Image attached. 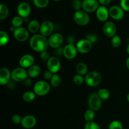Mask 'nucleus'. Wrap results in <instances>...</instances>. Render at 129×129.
Returning a JSON list of instances; mask_svg holds the SVG:
<instances>
[{"mask_svg": "<svg viewBox=\"0 0 129 129\" xmlns=\"http://www.w3.org/2000/svg\"><path fill=\"white\" fill-rule=\"evenodd\" d=\"M30 46L32 50L38 52L47 50L49 45V41L45 37L41 34L33 35L30 40Z\"/></svg>", "mask_w": 129, "mask_h": 129, "instance_id": "f257e3e1", "label": "nucleus"}, {"mask_svg": "<svg viewBox=\"0 0 129 129\" xmlns=\"http://www.w3.org/2000/svg\"><path fill=\"white\" fill-rule=\"evenodd\" d=\"M102 77L100 73L91 71L88 73L84 78V82L90 87H95L99 85L102 82Z\"/></svg>", "mask_w": 129, "mask_h": 129, "instance_id": "f03ea898", "label": "nucleus"}, {"mask_svg": "<svg viewBox=\"0 0 129 129\" xmlns=\"http://www.w3.org/2000/svg\"><path fill=\"white\" fill-rule=\"evenodd\" d=\"M50 85L45 81H39L34 86V91L39 96L47 95L50 92Z\"/></svg>", "mask_w": 129, "mask_h": 129, "instance_id": "7ed1b4c3", "label": "nucleus"}, {"mask_svg": "<svg viewBox=\"0 0 129 129\" xmlns=\"http://www.w3.org/2000/svg\"><path fill=\"white\" fill-rule=\"evenodd\" d=\"M73 20L79 26H86L90 21V16L88 13L83 10L75 11L73 15Z\"/></svg>", "mask_w": 129, "mask_h": 129, "instance_id": "20e7f679", "label": "nucleus"}, {"mask_svg": "<svg viewBox=\"0 0 129 129\" xmlns=\"http://www.w3.org/2000/svg\"><path fill=\"white\" fill-rule=\"evenodd\" d=\"M28 76L27 71L21 67L15 68L11 72V78L15 82H23Z\"/></svg>", "mask_w": 129, "mask_h": 129, "instance_id": "39448f33", "label": "nucleus"}, {"mask_svg": "<svg viewBox=\"0 0 129 129\" xmlns=\"http://www.w3.org/2000/svg\"><path fill=\"white\" fill-rule=\"evenodd\" d=\"M88 106L89 108L93 110H99L102 105V100L100 98L97 92L91 93L88 98Z\"/></svg>", "mask_w": 129, "mask_h": 129, "instance_id": "423d86ee", "label": "nucleus"}, {"mask_svg": "<svg viewBox=\"0 0 129 129\" xmlns=\"http://www.w3.org/2000/svg\"><path fill=\"white\" fill-rule=\"evenodd\" d=\"M48 41L49 45L50 47L55 49H59L64 42V37L59 33H55L49 37Z\"/></svg>", "mask_w": 129, "mask_h": 129, "instance_id": "0eeeda50", "label": "nucleus"}, {"mask_svg": "<svg viewBox=\"0 0 129 129\" xmlns=\"http://www.w3.org/2000/svg\"><path fill=\"white\" fill-rule=\"evenodd\" d=\"M29 31L28 29L25 28L19 27L15 29L13 32L14 38L20 42H23L26 41L29 38Z\"/></svg>", "mask_w": 129, "mask_h": 129, "instance_id": "6e6552de", "label": "nucleus"}, {"mask_svg": "<svg viewBox=\"0 0 129 129\" xmlns=\"http://www.w3.org/2000/svg\"><path fill=\"white\" fill-rule=\"evenodd\" d=\"M47 67L48 71L52 74H57L61 68V63L60 60L56 57H51L47 62Z\"/></svg>", "mask_w": 129, "mask_h": 129, "instance_id": "1a4fd4ad", "label": "nucleus"}, {"mask_svg": "<svg viewBox=\"0 0 129 129\" xmlns=\"http://www.w3.org/2000/svg\"><path fill=\"white\" fill-rule=\"evenodd\" d=\"M100 3L98 0H83L82 9L86 13H93L99 8Z\"/></svg>", "mask_w": 129, "mask_h": 129, "instance_id": "9d476101", "label": "nucleus"}, {"mask_svg": "<svg viewBox=\"0 0 129 129\" xmlns=\"http://www.w3.org/2000/svg\"><path fill=\"white\" fill-rule=\"evenodd\" d=\"M92 45L93 44L91 42L86 39H84L79 40L77 42L76 46L78 52L81 54H87L91 51L92 49Z\"/></svg>", "mask_w": 129, "mask_h": 129, "instance_id": "9b49d317", "label": "nucleus"}, {"mask_svg": "<svg viewBox=\"0 0 129 129\" xmlns=\"http://www.w3.org/2000/svg\"><path fill=\"white\" fill-rule=\"evenodd\" d=\"M54 29V25L52 21L46 20L41 23L40 28V32L41 35L45 37H50L52 34Z\"/></svg>", "mask_w": 129, "mask_h": 129, "instance_id": "f8f14e48", "label": "nucleus"}, {"mask_svg": "<svg viewBox=\"0 0 129 129\" xmlns=\"http://www.w3.org/2000/svg\"><path fill=\"white\" fill-rule=\"evenodd\" d=\"M78 50L76 45L72 44H68L64 47L63 50V55L66 59L72 60L74 59L78 54Z\"/></svg>", "mask_w": 129, "mask_h": 129, "instance_id": "ddd939ff", "label": "nucleus"}, {"mask_svg": "<svg viewBox=\"0 0 129 129\" xmlns=\"http://www.w3.org/2000/svg\"><path fill=\"white\" fill-rule=\"evenodd\" d=\"M110 16L115 20H120L124 17L125 11L120 6H112L109 9Z\"/></svg>", "mask_w": 129, "mask_h": 129, "instance_id": "4468645a", "label": "nucleus"}, {"mask_svg": "<svg viewBox=\"0 0 129 129\" xmlns=\"http://www.w3.org/2000/svg\"><path fill=\"white\" fill-rule=\"evenodd\" d=\"M103 31L106 36L112 38L117 34V26L112 21H106L103 25Z\"/></svg>", "mask_w": 129, "mask_h": 129, "instance_id": "2eb2a0df", "label": "nucleus"}, {"mask_svg": "<svg viewBox=\"0 0 129 129\" xmlns=\"http://www.w3.org/2000/svg\"><path fill=\"white\" fill-rule=\"evenodd\" d=\"M17 13L18 16L23 18H26L31 13V7L30 5L26 2H21L17 7Z\"/></svg>", "mask_w": 129, "mask_h": 129, "instance_id": "dca6fc26", "label": "nucleus"}, {"mask_svg": "<svg viewBox=\"0 0 129 129\" xmlns=\"http://www.w3.org/2000/svg\"><path fill=\"white\" fill-rule=\"evenodd\" d=\"M34 62H35V59L34 56L30 54H25L23 55L19 60V65L21 68L24 69L30 68L34 65Z\"/></svg>", "mask_w": 129, "mask_h": 129, "instance_id": "f3484780", "label": "nucleus"}, {"mask_svg": "<svg viewBox=\"0 0 129 129\" xmlns=\"http://www.w3.org/2000/svg\"><path fill=\"white\" fill-rule=\"evenodd\" d=\"M96 15L99 21L106 22L110 16L109 10L106 6H100L96 11Z\"/></svg>", "mask_w": 129, "mask_h": 129, "instance_id": "a211bd4d", "label": "nucleus"}, {"mask_svg": "<svg viewBox=\"0 0 129 129\" xmlns=\"http://www.w3.org/2000/svg\"><path fill=\"white\" fill-rule=\"evenodd\" d=\"M21 124L23 128L27 129L31 128L36 125L37 119L34 116L28 115L22 118Z\"/></svg>", "mask_w": 129, "mask_h": 129, "instance_id": "6ab92c4d", "label": "nucleus"}, {"mask_svg": "<svg viewBox=\"0 0 129 129\" xmlns=\"http://www.w3.org/2000/svg\"><path fill=\"white\" fill-rule=\"evenodd\" d=\"M11 73L8 68H3L0 69V84L2 86L8 84L10 82Z\"/></svg>", "mask_w": 129, "mask_h": 129, "instance_id": "aec40b11", "label": "nucleus"}, {"mask_svg": "<svg viewBox=\"0 0 129 129\" xmlns=\"http://www.w3.org/2000/svg\"><path fill=\"white\" fill-rule=\"evenodd\" d=\"M28 76L30 78H35L39 76L41 73V68L38 65H33L27 71Z\"/></svg>", "mask_w": 129, "mask_h": 129, "instance_id": "412c9836", "label": "nucleus"}, {"mask_svg": "<svg viewBox=\"0 0 129 129\" xmlns=\"http://www.w3.org/2000/svg\"><path fill=\"white\" fill-rule=\"evenodd\" d=\"M40 25L39 21L37 20H32L29 21L28 24V30L31 34H35L40 30Z\"/></svg>", "mask_w": 129, "mask_h": 129, "instance_id": "4be33fe9", "label": "nucleus"}, {"mask_svg": "<svg viewBox=\"0 0 129 129\" xmlns=\"http://www.w3.org/2000/svg\"><path fill=\"white\" fill-rule=\"evenodd\" d=\"M76 71L78 74L81 76L86 75L88 74V66L84 62H79L76 66Z\"/></svg>", "mask_w": 129, "mask_h": 129, "instance_id": "5701e85b", "label": "nucleus"}, {"mask_svg": "<svg viewBox=\"0 0 129 129\" xmlns=\"http://www.w3.org/2000/svg\"><path fill=\"white\" fill-rule=\"evenodd\" d=\"M35 94L34 91H25L23 94V100L25 102H31L34 100L35 98Z\"/></svg>", "mask_w": 129, "mask_h": 129, "instance_id": "b1692460", "label": "nucleus"}, {"mask_svg": "<svg viewBox=\"0 0 129 129\" xmlns=\"http://www.w3.org/2000/svg\"><path fill=\"white\" fill-rule=\"evenodd\" d=\"M9 15L8 8L4 4H0V20L6 19Z\"/></svg>", "mask_w": 129, "mask_h": 129, "instance_id": "393cba45", "label": "nucleus"}, {"mask_svg": "<svg viewBox=\"0 0 129 129\" xmlns=\"http://www.w3.org/2000/svg\"><path fill=\"white\" fill-rule=\"evenodd\" d=\"M10 41V37L8 34L5 31H0V45L5 46Z\"/></svg>", "mask_w": 129, "mask_h": 129, "instance_id": "a878e982", "label": "nucleus"}, {"mask_svg": "<svg viewBox=\"0 0 129 129\" xmlns=\"http://www.w3.org/2000/svg\"><path fill=\"white\" fill-rule=\"evenodd\" d=\"M50 84L53 87H55V88H57V87H59V86L62 83L61 78L59 76V75L57 74H53L52 77L51 79L50 80Z\"/></svg>", "mask_w": 129, "mask_h": 129, "instance_id": "bb28decb", "label": "nucleus"}, {"mask_svg": "<svg viewBox=\"0 0 129 129\" xmlns=\"http://www.w3.org/2000/svg\"><path fill=\"white\" fill-rule=\"evenodd\" d=\"M23 23V19L20 16H15V17L13 18L12 20H11L12 26L16 28L21 27L22 26Z\"/></svg>", "mask_w": 129, "mask_h": 129, "instance_id": "cd10ccee", "label": "nucleus"}, {"mask_svg": "<svg viewBox=\"0 0 129 129\" xmlns=\"http://www.w3.org/2000/svg\"><path fill=\"white\" fill-rule=\"evenodd\" d=\"M98 96H100V98L102 100H108V98L110 96V93L109 91L107 89L105 88H102L98 90V91L97 92Z\"/></svg>", "mask_w": 129, "mask_h": 129, "instance_id": "c85d7f7f", "label": "nucleus"}, {"mask_svg": "<svg viewBox=\"0 0 129 129\" xmlns=\"http://www.w3.org/2000/svg\"><path fill=\"white\" fill-rule=\"evenodd\" d=\"M94 116H95V112H94V111L89 108V109L87 110L84 112V118L87 122H91L94 119Z\"/></svg>", "mask_w": 129, "mask_h": 129, "instance_id": "c756f323", "label": "nucleus"}, {"mask_svg": "<svg viewBox=\"0 0 129 129\" xmlns=\"http://www.w3.org/2000/svg\"><path fill=\"white\" fill-rule=\"evenodd\" d=\"M34 5L39 8H44L48 6L49 0H33Z\"/></svg>", "mask_w": 129, "mask_h": 129, "instance_id": "7c9ffc66", "label": "nucleus"}, {"mask_svg": "<svg viewBox=\"0 0 129 129\" xmlns=\"http://www.w3.org/2000/svg\"><path fill=\"white\" fill-rule=\"evenodd\" d=\"M111 44H112V46L114 47H119L121 45V44H122V39L118 35H115L114 37L112 38Z\"/></svg>", "mask_w": 129, "mask_h": 129, "instance_id": "2f4dec72", "label": "nucleus"}, {"mask_svg": "<svg viewBox=\"0 0 129 129\" xmlns=\"http://www.w3.org/2000/svg\"><path fill=\"white\" fill-rule=\"evenodd\" d=\"M109 129H123L122 123L118 120H113L110 123Z\"/></svg>", "mask_w": 129, "mask_h": 129, "instance_id": "473e14b6", "label": "nucleus"}, {"mask_svg": "<svg viewBox=\"0 0 129 129\" xmlns=\"http://www.w3.org/2000/svg\"><path fill=\"white\" fill-rule=\"evenodd\" d=\"M84 129H101V127L98 123L91 121V122H86L84 125Z\"/></svg>", "mask_w": 129, "mask_h": 129, "instance_id": "72a5a7b5", "label": "nucleus"}, {"mask_svg": "<svg viewBox=\"0 0 129 129\" xmlns=\"http://www.w3.org/2000/svg\"><path fill=\"white\" fill-rule=\"evenodd\" d=\"M82 4L83 1L81 0H73L72 2V7L76 11H79L81 10V9L82 8Z\"/></svg>", "mask_w": 129, "mask_h": 129, "instance_id": "f704fd0d", "label": "nucleus"}, {"mask_svg": "<svg viewBox=\"0 0 129 129\" xmlns=\"http://www.w3.org/2000/svg\"><path fill=\"white\" fill-rule=\"evenodd\" d=\"M73 82L77 85H81L84 82V78H83V76L78 74L73 77Z\"/></svg>", "mask_w": 129, "mask_h": 129, "instance_id": "c9c22d12", "label": "nucleus"}, {"mask_svg": "<svg viewBox=\"0 0 129 129\" xmlns=\"http://www.w3.org/2000/svg\"><path fill=\"white\" fill-rule=\"evenodd\" d=\"M85 39H86V40H89L90 42H91L92 44L96 43L98 40V36L96 35V34H87L85 37Z\"/></svg>", "mask_w": 129, "mask_h": 129, "instance_id": "e433bc0d", "label": "nucleus"}, {"mask_svg": "<svg viewBox=\"0 0 129 129\" xmlns=\"http://www.w3.org/2000/svg\"><path fill=\"white\" fill-rule=\"evenodd\" d=\"M40 59H42V60H43V61L47 62L51 57H50V54L49 53V52L47 51V50H45V51L40 52Z\"/></svg>", "mask_w": 129, "mask_h": 129, "instance_id": "4c0bfd02", "label": "nucleus"}, {"mask_svg": "<svg viewBox=\"0 0 129 129\" xmlns=\"http://www.w3.org/2000/svg\"><path fill=\"white\" fill-rule=\"evenodd\" d=\"M120 5L124 11H129V0H121Z\"/></svg>", "mask_w": 129, "mask_h": 129, "instance_id": "58836bf2", "label": "nucleus"}, {"mask_svg": "<svg viewBox=\"0 0 129 129\" xmlns=\"http://www.w3.org/2000/svg\"><path fill=\"white\" fill-rule=\"evenodd\" d=\"M22 118L20 117L19 115H14L12 117V122H13L15 124H19V123H21V121H22Z\"/></svg>", "mask_w": 129, "mask_h": 129, "instance_id": "ea45409f", "label": "nucleus"}, {"mask_svg": "<svg viewBox=\"0 0 129 129\" xmlns=\"http://www.w3.org/2000/svg\"><path fill=\"white\" fill-rule=\"evenodd\" d=\"M53 74H52L50 71H45L44 74V79H45V80H50L52 77Z\"/></svg>", "mask_w": 129, "mask_h": 129, "instance_id": "a19ab883", "label": "nucleus"}, {"mask_svg": "<svg viewBox=\"0 0 129 129\" xmlns=\"http://www.w3.org/2000/svg\"><path fill=\"white\" fill-rule=\"evenodd\" d=\"M98 1L102 6H104L110 5L111 3V2H112V0H98Z\"/></svg>", "mask_w": 129, "mask_h": 129, "instance_id": "79ce46f5", "label": "nucleus"}, {"mask_svg": "<svg viewBox=\"0 0 129 129\" xmlns=\"http://www.w3.org/2000/svg\"><path fill=\"white\" fill-rule=\"evenodd\" d=\"M24 84L26 87H30L31 85H32V81H31V79L27 78L25 81H23Z\"/></svg>", "mask_w": 129, "mask_h": 129, "instance_id": "37998d69", "label": "nucleus"}, {"mask_svg": "<svg viewBox=\"0 0 129 129\" xmlns=\"http://www.w3.org/2000/svg\"><path fill=\"white\" fill-rule=\"evenodd\" d=\"M126 66H127V69L129 70V57L127 58V60H126Z\"/></svg>", "mask_w": 129, "mask_h": 129, "instance_id": "c03bdc74", "label": "nucleus"}, {"mask_svg": "<svg viewBox=\"0 0 129 129\" xmlns=\"http://www.w3.org/2000/svg\"><path fill=\"white\" fill-rule=\"evenodd\" d=\"M126 50H127V54H128V55H129V43H128V45H127V49H126Z\"/></svg>", "mask_w": 129, "mask_h": 129, "instance_id": "a18cd8bd", "label": "nucleus"}, {"mask_svg": "<svg viewBox=\"0 0 129 129\" xmlns=\"http://www.w3.org/2000/svg\"><path fill=\"white\" fill-rule=\"evenodd\" d=\"M127 102L129 103V93L127 94Z\"/></svg>", "mask_w": 129, "mask_h": 129, "instance_id": "49530a36", "label": "nucleus"}, {"mask_svg": "<svg viewBox=\"0 0 129 129\" xmlns=\"http://www.w3.org/2000/svg\"><path fill=\"white\" fill-rule=\"evenodd\" d=\"M53 1H60V0H53Z\"/></svg>", "mask_w": 129, "mask_h": 129, "instance_id": "de8ad7c7", "label": "nucleus"}, {"mask_svg": "<svg viewBox=\"0 0 129 129\" xmlns=\"http://www.w3.org/2000/svg\"><path fill=\"white\" fill-rule=\"evenodd\" d=\"M120 1H121V0H120Z\"/></svg>", "mask_w": 129, "mask_h": 129, "instance_id": "09e8293b", "label": "nucleus"}]
</instances>
